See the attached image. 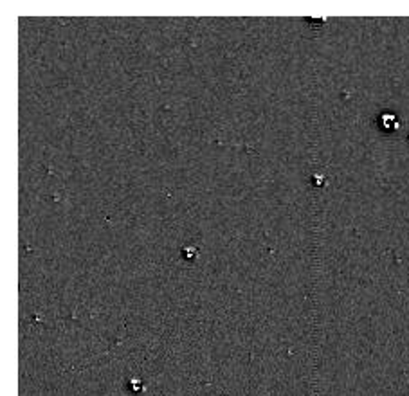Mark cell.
<instances>
[{
    "instance_id": "6da1fadb",
    "label": "cell",
    "mask_w": 409,
    "mask_h": 396,
    "mask_svg": "<svg viewBox=\"0 0 409 396\" xmlns=\"http://www.w3.org/2000/svg\"><path fill=\"white\" fill-rule=\"evenodd\" d=\"M378 126L382 128L384 132H393L399 128V121H397V117H395L393 114H389V112H384L380 117H378Z\"/></svg>"
}]
</instances>
